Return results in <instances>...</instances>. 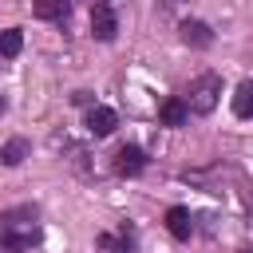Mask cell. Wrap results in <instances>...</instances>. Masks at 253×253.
<instances>
[{"label":"cell","instance_id":"6da1fadb","mask_svg":"<svg viewBox=\"0 0 253 253\" xmlns=\"http://www.w3.org/2000/svg\"><path fill=\"white\" fill-rule=\"evenodd\" d=\"M217 99H221V79L213 75V71H206V75H198L190 87H186V111H194V115H210L213 107H217Z\"/></svg>","mask_w":253,"mask_h":253},{"label":"cell","instance_id":"7c38bea8","mask_svg":"<svg viewBox=\"0 0 253 253\" xmlns=\"http://www.w3.org/2000/svg\"><path fill=\"white\" fill-rule=\"evenodd\" d=\"M28 221H36V210H8V213L0 217V233H4V229H20V225H28Z\"/></svg>","mask_w":253,"mask_h":253},{"label":"cell","instance_id":"3957f363","mask_svg":"<svg viewBox=\"0 0 253 253\" xmlns=\"http://www.w3.org/2000/svg\"><path fill=\"white\" fill-rule=\"evenodd\" d=\"M115 126H119V119H115L111 107H91V111H87V130H91L95 138H107Z\"/></svg>","mask_w":253,"mask_h":253},{"label":"cell","instance_id":"5b68a950","mask_svg":"<svg viewBox=\"0 0 253 253\" xmlns=\"http://www.w3.org/2000/svg\"><path fill=\"white\" fill-rule=\"evenodd\" d=\"M182 40H186L190 47H210V43H213V32H210V24H202V20H186V24H182Z\"/></svg>","mask_w":253,"mask_h":253},{"label":"cell","instance_id":"7a4b0ae2","mask_svg":"<svg viewBox=\"0 0 253 253\" xmlns=\"http://www.w3.org/2000/svg\"><path fill=\"white\" fill-rule=\"evenodd\" d=\"M115 32H119V20H115L111 4H107V0H99V4L91 8V36H95V40H103V43H111V40H115Z\"/></svg>","mask_w":253,"mask_h":253},{"label":"cell","instance_id":"ba28073f","mask_svg":"<svg viewBox=\"0 0 253 253\" xmlns=\"http://www.w3.org/2000/svg\"><path fill=\"white\" fill-rule=\"evenodd\" d=\"M233 115H237V119H249V115H253V83H249V79L237 83V91H233Z\"/></svg>","mask_w":253,"mask_h":253},{"label":"cell","instance_id":"8fae6325","mask_svg":"<svg viewBox=\"0 0 253 253\" xmlns=\"http://www.w3.org/2000/svg\"><path fill=\"white\" fill-rule=\"evenodd\" d=\"M20 47H24V36H20V28H8V32H0V55H4V59L20 55Z\"/></svg>","mask_w":253,"mask_h":253},{"label":"cell","instance_id":"5bb4252c","mask_svg":"<svg viewBox=\"0 0 253 253\" xmlns=\"http://www.w3.org/2000/svg\"><path fill=\"white\" fill-rule=\"evenodd\" d=\"M241 253H249V249H241Z\"/></svg>","mask_w":253,"mask_h":253},{"label":"cell","instance_id":"8992f818","mask_svg":"<svg viewBox=\"0 0 253 253\" xmlns=\"http://www.w3.org/2000/svg\"><path fill=\"white\" fill-rule=\"evenodd\" d=\"M166 229L178 237V241H186L190 233H194V221H190V210H182V206H174V210H166Z\"/></svg>","mask_w":253,"mask_h":253},{"label":"cell","instance_id":"277c9868","mask_svg":"<svg viewBox=\"0 0 253 253\" xmlns=\"http://www.w3.org/2000/svg\"><path fill=\"white\" fill-rule=\"evenodd\" d=\"M142 166H146V158H142L138 146H123V150L115 154V174H123V178H134Z\"/></svg>","mask_w":253,"mask_h":253},{"label":"cell","instance_id":"9c48e42d","mask_svg":"<svg viewBox=\"0 0 253 253\" xmlns=\"http://www.w3.org/2000/svg\"><path fill=\"white\" fill-rule=\"evenodd\" d=\"M186 115H190V111H186V103H182V99H166V103H162V111H158V119H162L166 126H182V123H186Z\"/></svg>","mask_w":253,"mask_h":253},{"label":"cell","instance_id":"4fadbf2b","mask_svg":"<svg viewBox=\"0 0 253 253\" xmlns=\"http://www.w3.org/2000/svg\"><path fill=\"white\" fill-rule=\"evenodd\" d=\"M4 107H8V103H4V95H0V115H4Z\"/></svg>","mask_w":253,"mask_h":253},{"label":"cell","instance_id":"52a82bcc","mask_svg":"<svg viewBox=\"0 0 253 253\" xmlns=\"http://www.w3.org/2000/svg\"><path fill=\"white\" fill-rule=\"evenodd\" d=\"M28 150H32L28 138H8V142L0 146V162H4V166H20V162L28 158Z\"/></svg>","mask_w":253,"mask_h":253},{"label":"cell","instance_id":"30bf717a","mask_svg":"<svg viewBox=\"0 0 253 253\" xmlns=\"http://www.w3.org/2000/svg\"><path fill=\"white\" fill-rule=\"evenodd\" d=\"M32 12H36L40 20H63V16H67V0H36Z\"/></svg>","mask_w":253,"mask_h":253}]
</instances>
